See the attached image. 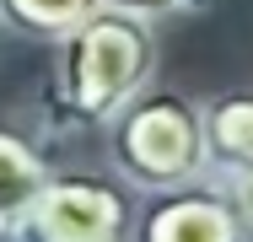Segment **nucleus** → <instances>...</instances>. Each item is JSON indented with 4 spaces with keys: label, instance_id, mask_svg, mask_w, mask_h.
I'll use <instances>...</instances> for the list:
<instances>
[{
    "label": "nucleus",
    "instance_id": "1",
    "mask_svg": "<svg viewBox=\"0 0 253 242\" xmlns=\"http://www.w3.org/2000/svg\"><path fill=\"white\" fill-rule=\"evenodd\" d=\"M49 59V81L38 92V119L49 135L102 129L135 92H146L162 65V38L151 22L97 5L86 22H76Z\"/></svg>",
    "mask_w": 253,
    "mask_h": 242
},
{
    "label": "nucleus",
    "instance_id": "2",
    "mask_svg": "<svg viewBox=\"0 0 253 242\" xmlns=\"http://www.w3.org/2000/svg\"><path fill=\"white\" fill-rule=\"evenodd\" d=\"M102 135H108V167L135 194H167L210 172L200 102L178 86L151 81L102 124Z\"/></svg>",
    "mask_w": 253,
    "mask_h": 242
},
{
    "label": "nucleus",
    "instance_id": "3",
    "mask_svg": "<svg viewBox=\"0 0 253 242\" xmlns=\"http://www.w3.org/2000/svg\"><path fill=\"white\" fill-rule=\"evenodd\" d=\"M140 194L113 167H54L16 242H129Z\"/></svg>",
    "mask_w": 253,
    "mask_h": 242
},
{
    "label": "nucleus",
    "instance_id": "4",
    "mask_svg": "<svg viewBox=\"0 0 253 242\" xmlns=\"http://www.w3.org/2000/svg\"><path fill=\"white\" fill-rule=\"evenodd\" d=\"M129 242H243V237H237V221H232L221 189L205 172L183 189L146 194V204L135 210V237Z\"/></svg>",
    "mask_w": 253,
    "mask_h": 242
},
{
    "label": "nucleus",
    "instance_id": "5",
    "mask_svg": "<svg viewBox=\"0 0 253 242\" xmlns=\"http://www.w3.org/2000/svg\"><path fill=\"white\" fill-rule=\"evenodd\" d=\"M49 156L43 145L11 124H0V242H16V226L27 221L33 199L49 183Z\"/></svg>",
    "mask_w": 253,
    "mask_h": 242
},
{
    "label": "nucleus",
    "instance_id": "6",
    "mask_svg": "<svg viewBox=\"0 0 253 242\" xmlns=\"http://www.w3.org/2000/svg\"><path fill=\"white\" fill-rule=\"evenodd\" d=\"M205 124V151L210 167H243L253 161V86H232L200 102Z\"/></svg>",
    "mask_w": 253,
    "mask_h": 242
},
{
    "label": "nucleus",
    "instance_id": "7",
    "mask_svg": "<svg viewBox=\"0 0 253 242\" xmlns=\"http://www.w3.org/2000/svg\"><path fill=\"white\" fill-rule=\"evenodd\" d=\"M102 0H0V27L5 38L27 43H59L76 22H86Z\"/></svg>",
    "mask_w": 253,
    "mask_h": 242
},
{
    "label": "nucleus",
    "instance_id": "8",
    "mask_svg": "<svg viewBox=\"0 0 253 242\" xmlns=\"http://www.w3.org/2000/svg\"><path fill=\"white\" fill-rule=\"evenodd\" d=\"M210 183L226 199V210L237 221V237L253 242V161H243V167H210Z\"/></svg>",
    "mask_w": 253,
    "mask_h": 242
},
{
    "label": "nucleus",
    "instance_id": "9",
    "mask_svg": "<svg viewBox=\"0 0 253 242\" xmlns=\"http://www.w3.org/2000/svg\"><path fill=\"white\" fill-rule=\"evenodd\" d=\"M102 5H113V11H129V16H140V22L162 27V22H183V16H200V11H210L215 0H102Z\"/></svg>",
    "mask_w": 253,
    "mask_h": 242
},
{
    "label": "nucleus",
    "instance_id": "10",
    "mask_svg": "<svg viewBox=\"0 0 253 242\" xmlns=\"http://www.w3.org/2000/svg\"><path fill=\"white\" fill-rule=\"evenodd\" d=\"M0 38H5V27H0Z\"/></svg>",
    "mask_w": 253,
    "mask_h": 242
}]
</instances>
